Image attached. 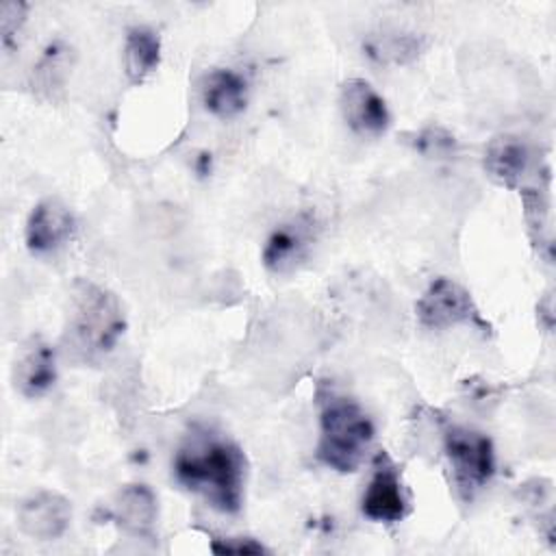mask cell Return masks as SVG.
Segmentation results:
<instances>
[{
	"mask_svg": "<svg viewBox=\"0 0 556 556\" xmlns=\"http://www.w3.org/2000/svg\"><path fill=\"white\" fill-rule=\"evenodd\" d=\"M174 473L180 484L200 493L222 513H237L243 504V452L232 441L208 430L193 432L180 445L174 458Z\"/></svg>",
	"mask_w": 556,
	"mask_h": 556,
	"instance_id": "obj_1",
	"label": "cell"
},
{
	"mask_svg": "<svg viewBox=\"0 0 556 556\" xmlns=\"http://www.w3.org/2000/svg\"><path fill=\"white\" fill-rule=\"evenodd\" d=\"M126 319L119 300L104 287L78 280L70 295L63 332L65 350L78 361H98L109 354L124 334Z\"/></svg>",
	"mask_w": 556,
	"mask_h": 556,
	"instance_id": "obj_2",
	"label": "cell"
},
{
	"mask_svg": "<svg viewBox=\"0 0 556 556\" xmlns=\"http://www.w3.org/2000/svg\"><path fill=\"white\" fill-rule=\"evenodd\" d=\"M319 443L317 458L341 473L356 471L374 439V424L367 413L345 395L328 391L319 397Z\"/></svg>",
	"mask_w": 556,
	"mask_h": 556,
	"instance_id": "obj_3",
	"label": "cell"
},
{
	"mask_svg": "<svg viewBox=\"0 0 556 556\" xmlns=\"http://www.w3.org/2000/svg\"><path fill=\"white\" fill-rule=\"evenodd\" d=\"M445 454L463 497H471L491 480L495 471L493 443L478 430L450 426L445 430Z\"/></svg>",
	"mask_w": 556,
	"mask_h": 556,
	"instance_id": "obj_4",
	"label": "cell"
},
{
	"mask_svg": "<svg viewBox=\"0 0 556 556\" xmlns=\"http://www.w3.org/2000/svg\"><path fill=\"white\" fill-rule=\"evenodd\" d=\"M417 317L421 326L445 330L458 324L484 326L478 308L465 287L450 278H437L417 302Z\"/></svg>",
	"mask_w": 556,
	"mask_h": 556,
	"instance_id": "obj_5",
	"label": "cell"
},
{
	"mask_svg": "<svg viewBox=\"0 0 556 556\" xmlns=\"http://www.w3.org/2000/svg\"><path fill=\"white\" fill-rule=\"evenodd\" d=\"M361 508L367 519L378 523H395L408 515V497L404 493L400 469L382 452L378 454L376 471L363 495Z\"/></svg>",
	"mask_w": 556,
	"mask_h": 556,
	"instance_id": "obj_6",
	"label": "cell"
},
{
	"mask_svg": "<svg viewBox=\"0 0 556 556\" xmlns=\"http://www.w3.org/2000/svg\"><path fill=\"white\" fill-rule=\"evenodd\" d=\"M341 113L345 124L363 137H380L391 122L384 98L363 78H350L341 85Z\"/></svg>",
	"mask_w": 556,
	"mask_h": 556,
	"instance_id": "obj_7",
	"label": "cell"
},
{
	"mask_svg": "<svg viewBox=\"0 0 556 556\" xmlns=\"http://www.w3.org/2000/svg\"><path fill=\"white\" fill-rule=\"evenodd\" d=\"M70 521L72 504L54 491L33 493L17 508L20 530L39 541L59 539L67 530Z\"/></svg>",
	"mask_w": 556,
	"mask_h": 556,
	"instance_id": "obj_8",
	"label": "cell"
},
{
	"mask_svg": "<svg viewBox=\"0 0 556 556\" xmlns=\"http://www.w3.org/2000/svg\"><path fill=\"white\" fill-rule=\"evenodd\" d=\"M315 241V219L311 215H298L291 222L280 224L263 248V263L276 274L291 271L311 250Z\"/></svg>",
	"mask_w": 556,
	"mask_h": 556,
	"instance_id": "obj_9",
	"label": "cell"
},
{
	"mask_svg": "<svg viewBox=\"0 0 556 556\" xmlns=\"http://www.w3.org/2000/svg\"><path fill=\"white\" fill-rule=\"evenodd\" d=\"M72 211L54 198L39 202L26 222V245L33 254H48L67 243L74 235Z\"/></svg>",
	"mask_w": 556,
	"mask_h": 556,
	"instance_id": "obj_10",
	"label": "cell"
},
{
	"mask_svg": "<svg viewBox=\"0 0 556 556\" xmlns=\"http://www.w3.org/2000/svg\"><path fill=\"white\" fill-rule=\"evenodd\" d=\"M532 167L530 146L515 135L493 137L484 150V169L502 187L517 189Z\"/></svg>",
	"mask_w": 556,
	"mask_h": 556,
	"instance_id": "obj_11",
	"label": "cell"
},
{
	"mask_svg": "<svg viewBox=\"0 0 556 556\" xmlns=\"http://www.w3.org/2000/svg\"><path fill=\"white\" fill-rule=\"evenodd\" d=\"M56 380L54 350L43 341H33L13 369L15 389L24 397L43 395Z\"/></svg>",
	"mask_w": 556,
	"mask_h": 556,
	"instance_id": "obj_12",
	"label": "cell"
},
{
	"mask_svg": "<svg viewBox=\"0 0 556 556\" xmlns=\"http://www.w3.org/2000/svg\"><path fill=\"white\" fill-rule=\"evenodd\" d=\"M202 102L208 113L230 119L248 104V83L235 70H215L204 80Z\"/></svg>",
	"mask_w": 556,
	"mask_h": 556,
	"instance_id": "obj_13",
	"label": "cell"
},
{
	"mask_svg": "<svg viewBox=\"0 0 556 556\" xmlns=\"http://www.w3.org/2000/svg\"><path fill=\"white\" fill-rule=\"evenodd\" d=\"M156 497L146 484L124 486L113 502L111 515L115 521L135 534H148L156 521Z\"/></svg>",
	"mask_w": 556,
	"mask_h": 556,
	"instance_id": "obj_14",
	"label": "cell"
},
{
	"mask_svg": "<svg viewBox=\"0 0 556 556\" xmlns=\"http://www.w3.org/2000/svg\"><path fill=\"white\" fill-rule=\"evenodd\" d=\"M161 61V39L148 26H132L124 43V70L130 83H141Z\"/></svg>",
	"mask_w": 556,
	"mask_h": 556,
	"instance_id": "obj_15",
	"label": "cell"
},
{
	"mask_svg": "<svg viewBox=\"0 0 556 556\" xmlns=\"http://www.w3.org/2000/svg\"><path fill=\"white\" fill-rule=\"evenodd\" d=\"M426 41L415 35V33H380V35H371L363 48L365 52L376 61V63H384V65H404L410 63L413 59H417L424 50Z\"/></svg>",
	"mask_w": 556,
	"mask_h": 556,
	"instance_id": "obj_16",
	"label": "cell"
},
{
	"mask_svg": "<svg viewBox=\"0 0 556 556\" xmlns=\"http://www.w3.org/2000/svg\"><path fill=\"white\" fill-rule=\"evenodd\" d=\"M415 148L428 156H447L454 152L456 139L447 130L430 126L417 135Z\"/></svg>",
	"mask_w": 556,
	"mask_h": 556,
	"instance_id": "obj_17",
	"label": "cell"
},
{
	"mask_svg": "<svg viewBox=\"0 0 556 556\" xmlns=\"http://www.w3.org/2000/svg\"><path fill=\"white\" fill-rule=\"evenodd\" d=\"M24 20H26V4L24 2L7 0V2L0 4V28H2L4 46L11 43V39L15 37L20 26L24 24Z\"/></svg>",
	"mask_w": 556,
	"mask_h": 556,
	"instance_id": "obj_18",
	"label": "cell"
},
{
	"mask_svg": "<svg viewBox=\"0 0 556 556\" xmlns=\"http://www.w3.org/2000/svg\"><path fill=\"white\" fill-rule=\"evenodd\" d=\"M211 549L215 554H263L267 552L261 543L254 539H219L211 543Z\"/></svg>",
	"mask_w": 556,
	"mask_h": 556,
	"instance_id": "obj_19",
	"label": "cell"
}]
</instances>
